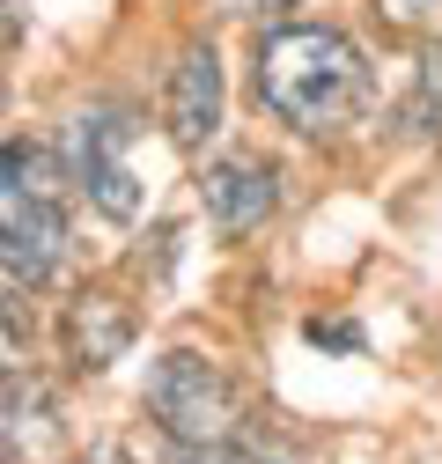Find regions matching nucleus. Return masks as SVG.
Wrapping results in <instances>:
<instances>
[{"mask_svg": "<svg viewBox=\"0 0 442 464\" xmlns=\"http://www.w3.org/2000/svg\"><path fill=\"white\" fill-rule=\"evenodd\" d=\"M67 266V178L37 148H0V273L44 287Z\"/></svg>", "mask_w": 442, "mask_h": 464, "instance_id": "2", "label": "nucleus"}, {"mask_svg": "<svg viewBox=\"0 0 442 464\" xmlns=\"http://www.w3.org/2000/svg\"><path fill=\"white\" fill-rule=\"evenodd\" d=\"M162 126H170L178 148H199V140L221 126V60H214L207 37H192V44L178 52L170 96H162Z\"/></svg>", "mask_w": 442, "mask_h": 464, "instance_id": "6", "label": "nucleus"}, {"mask_svg": "<svg viewBox=\"0 0 442 464\" xmlns=\"http://www.w3.org/2000/svg\"><path fill=\"white\" fill-rule=\"evenodd\" d=\"M30 362H37L30 310H23L15 287H0V383H8V376H30Z\"/></svg>", "mask_w": 442, "mask_h": 464, "instance_id": "9", "label": "nucleus"}, {"mask_svg": "<svg viewBox=\"0 0 442 464\" xmlns=\"http://www.w3.org/2000/svg\"><path fill=\"white\" fill-rule=\"evenodd\" d=\"M251 89H258V111H273L288 133L324 140V133H347L369 111V60L332 23H281L258 37Z\"/></svg>", "mask_w": 442, "mask_h": 464, "instance_id": "1", "label": "nucleus"}, {"mask_svg": "<svg viewBox=\"0 0 442 464\" xmlns=\"http://www.w3.org/2000/svg\"><path fill=\"white\" fill-rule=\"evenodd\" d=\"M126 140H133L126 111H82L67 126V185H82L103 221H133L140 214V178L126 162Z\"/></svg>", "mask_w": 442, "mask_h": 464, "instance_id": "4", "label": "nucleus"}, {"mask_svg": "<svg viewBox=\"0 0 442 464\" xmlns=\"http://www.w3.org/2000/svg\"><path fill=\"white\" fill-rule=\"evenodd\" d=\"M60 450V405H52V391L30 376H8L0 383V457L8 464H37Z\"/></svg>", "mask_w": 442, "mask_h": 464, "instance_id": "7", "label": "nucleus"}, {"mask_svg": "<svg viewBox=\"0 0 442 464\" xmlns=\"http://www.w3.org/2000/svg\"><path fill=\"white\" fill-rule=\"evenodd\" d=\"M148 420L170 442H244V398L207 354L170 346L148 369Z\"/></svg>", "mask_w": 442, "mask_h": 464, "instance_id": "3", "label": "nucleus"}, {"mask_svg": "<svg viewBox=\"0 0 442 464\" xmlns=\"http://www.w3.org/2000/svg\"><path fill=\"white\" fill-rule=\"evenodd\" d=\"M60 332H67V362H74L82 376H103V369L133 346V310H126L119 295H74Z\"/></svg>", "mask_w": 442, "mask_h": 464, "instance_id": "8", "label": "nucleus"}, {"mask_svg": "<svg viewBox=\"0 0 442 464\" xmlns=\"http://www.w3.org/2000/svg\"><path fill=\"white\" fill-rule=\"evenodd\" d=\"M199 199H207L221 237H251V228H265V214L281 207V169L265 155H221V162H207Z\"/></svg>", "mask_w": 442, "mask_h": 464, "instance_id": "5", "label": "nucleus"}, {"mask_svg": "<svg viewBox=\"0 0 442 464\" xmlns=\"http://www.w3.org/2000/svg\"><path fill=\"white\" fill-rule=\"evenodd\" d=\"M162 464H251L236 442H170L162 435Z\"/></svg>", "mask_w": 442, "mask_h": 464, "instance_id": "12", "label": "nucleus"}, {"mask_svg": "<svg viewBox=\"0 0 442 464\" xmlns=\"http://www.w3.org/2000/svg\"><path fill=\"white\" fill-rule=\"evenodd\" d=\"M376 15H383V30L420 37V44L442 37V0H376Z\"/></svg>", "mask_w": 442, "mask_h": 464, "instance_id": "11", "label": "nucleus"}, {"mask_svg": "<svg viewBox=\"0 0 442 464\" xmlns=\"http://www.w3.org/2000/svg\"><path fill=\"white\" fill-rule=\"evenodd\" d=\"M23 30H30V0H0V52L23 44Z\"/></svg>", "mask_w": 442, "mask_h": 464, "instance_id": "14", "label": "nucleus"}, {"mask_svg": "<svg viewBox=\"0 0 442 464\" xmlns=\"http://www.w3.org/2000/svg\"><path fill=\"white\" fill-rule=\"evenodd\" d=\"M229 8H236V15H288L295 0H229Z\"/></svg>", "mask_w": 442, "mask_h": 464, "instance_id": "16", "label": "nucleus"}, {"mask_svg": "<svg viewBox=\"0 0 442 464\" xmlns=\"http://www.w3.org/2000/svg\"><path fill=\"white\" fill-rule=\"evenodd\" d=\"M74 464H133V450H119V442H96V450H82Z\"/></svg>", "mask_w": 442, "mask_h": 464, "instance_id": "15", "label": "nucleus"}, {"mask_svg": "<svg viewBox=\"0 0 442 464\" xmlns=\"http://www.w3.org/2000/svg\"><path fill=\"white\" fill-rule=\"evenodd\" d=\"M406 126L420 140H442V37L428 44V60H420V82H413V103H406Z\"/></svg>", "mask_w": 442, "mask_h": 464, "instance_id": "10", "label": "nucleus"}, {"mask_svg": "<svg viewBox=\"0 0 442 464\" xmlns=\"http://www.w3.org/2000/svg\"><path fill=\"white\" fill-rule=\"evenodd\" d=\"M310 346H332V354H361V324H354V317H310Z\"/></svg>", "mask_w": 442, "mask_h": 464, "instance_id": "13", "label": "nucleus"}]
</instances>
